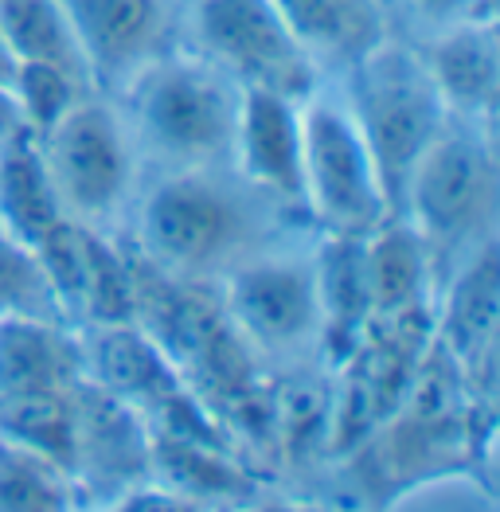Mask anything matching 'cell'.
<instances>
[{
	"instance_id": "6da1fadb",
	"label": "cell",
	"mask_w": 500,
	"mask_h": 512,
	"mask_svg": "<svg viewBox=\"0 0 500 512\" xmlns=\"http://www.w3.org/2000/svg\"><path fill=\"white\" fill-rule=\"evenodd\" d=\"M317 231L301 208L258 192L231 161L196 169L145 172L125 219L122 243L141 270L184 282L219 286L258 251Z\"/></svg>"
},
{
	"instance_id": "7a4b0ae2",
	"label": "cell",
	"mask_w": 500,
	"mask_h": 512,
	"mask_svg": "<svg viewBox=\"0 0 500 512\" xmlns=\"http://www.w3.org/2000/svg\"><path fill=\"white\" fill-rule=\"evenodd\" d=\"M395 215L422 239L438 286L473 255L493 247L500 235L497 126L450 114L415 161Z\"/></svg>"
},
{
	"instance_id": "3957f363",
	"label": "cell",
	"mask_w": 500,
	"mask_h": 512,
	"mask_svg": "<svg viewBox=\"0 0 500 512\" xmlns=\"http://www.w3.org/2000/svg\"><path fill=\"white\" fill-rule=\"evenodd\" d=\"M145 172L231 161L243 86L188 47L141 67L114 90Z\"/></svg>"
},
{
	"instance_id": "277c9868",
	"label": "cell",
	"mask_w": 500,
	"mask_h": 512,
	"mask_svg": "<svg viewBox=\"0 0 500 512\" xmlns=\"http://www.w3.org/2000/svg\"><path fill=\"white\" fill-rule=\"evenodd\" d=\"M317 235H293L235 266L219 286V305L247 348L274 372L325 368L317 305Z\"/></svg>"
},
{
	"instance_id": "5b68a950",
	"label": "cell",
	"mask_w": 500,
	"mask_h": 512,
	"mask_svg": "<svg viewBox=\"0 0 500 512\" xmlns=\"http://www.w3.org/2000/svg\"><path fill=\"white\" fill-rule=\"evenodd\" d=\"M55 184L63 215L79 227L122 239L145 180V161L129 137L114 94L90 86L67 114L32 137Z\"/></svg>"
},
{
	"instance_id": "8992f818",
	"label": "cell",
	"mask_w": 500,
	"mask_h": 512,
	"mask_svg": "<svg viewBox=\"0 0 500 512\" xmlns=\"http://www.w3.org/2000/svg\"><path fill=\"white\" fill-rule=\"evenodd\" d=\"M329 79L340 83V94L372 149L391 212H399V196L415 161L450 118L438 86L422 67L418 47L399 36H387L348 71Z\"/></svg>"
},
{
	"instance_id": "52a82bcc",
	"label": "cell",
	"mask_w": 500,
	"mask_h": 512,
	"mask_svg": "<svg viewBox=\"0 0 500 512\" xmlns=\"http://www.w3.org/2000/svg\"><path fill=\"white\" fill-rule=\"evenodd\" d=\"M301 145V204L321 235L364 239L395 215L336 79H321L301 98Z\"/></svg>"
},
{
	"instance_id": "ba28073f",
	"label": "cell",
	"mask_w": 500,
	"mask_h": 512,
	"mask_svg": "<svg viewBox=\"0 0 500 512\" xmlns=\"http://www.w3.org/2000/svg\"><path fill=\"white\" fill-rule=\"evenodd\" d=\"M184 47L243 90L305 98L325 75L301 51L274 0H188Z\"/></svg>"
},
{
	"instance_id": "9c48e42d",
	"label": "cell",
	"mask_w": 500,
	"mask_h": 512,
	"mask_svg": "<svg viewBox=\"0 0 500 512\" xmlns=\"http://www.w3.org/2000/svg\"><path fill=\"white\" fill-rule=\"evenodd\" d=\"M71 477L83 509H122L153 481V427L106 387L83 376L71 391Z\"/></svg>"
},
{
	"instance_id": "30bf717a",
	"label": "cell",
	"mask_w": 500,
	"mask_h": 512,
	"mask_svg": "<svg viewBox=\"0 0 500 512\" xmlns=\"http://www.w3.org/2000/svg\"><path fill=\"white\" fill-rule=\"evenodd\" d=\"M184 4L188 0H63L90 83L114 94L141 67L184 47Z\"/></svg>"
},
{
	"instance_id": "8fae6325",
	"label": "cell",
	"mask_w": 500,
	"mask_h": 512,
	"mask_svg": "<svg viewBox=\"0 0 500 512\" xmlns=\"http://www.w3.org/2000/svg\"><path fill=\"white\" fill-rule=\"evenodd\" d=\"M497 243L458 266L434 298V341L458 364L469 395L493 411L497 391Z\"/></svg>"
},
{
	"instance_id": "7c38bea8",
	"label": "cell",
	"mask_w": 500,
	"mask_h": 512,
	"mask_svg": "<svg viewBox=\"0 0 500 512\" xmlns=\"http://www.w3.org/2000/svg\"><path fill=\"white\" fill-rule=\"evenodd\" d=\"M301 98L278 90H243L231 165L239 176L290 208H301Z\"/></svg>"
},
{
	"instance_id": "4fadbf2b",
	"label": "cell",
	"mask_w": 500,
	"mask_h": 512,
	"mask_svg": "<svg viewBox=\"0 0 500 512\" xmlns=\"http://www.w3.org/2000/svg\"><path fill=\"white\" fill-rule=\"evenodd\" d=\"M426 75L434 79L454 118L497 126L500 110V36L497 20L461 24L415 43Z\"/></svg>"
},
{
	"instance_id": "5bb4252c",
	"label": "cell",
	"mask_w": 500,
	"mask_h": 512,
	"mask_svg": "<svg viewBox=\"0 0 500 512\" xmlns=\"http://www.w3.org/2000/svg\"><path fill=\"white\" fill-rule=\"evenodd\" d=\"M317 305H321V360L336 372L375 321L364 239L317 235Z\"/></svg>"
},
{
	"instance_id": "9a60e30c",
	"label": "cell",
	"mask_w": 500,
	"mask_h": 512,
	"mask_svg": "<svg viewBox=\"0 0 500 512\" xmlns=\"http://www.w3.org/2000/svg\"><path fill=\"white\" fill-rule=\"evenodd\" d=\"M293 40L329 79L391 36L383 0H274Z\"/></svg>"
},
{
	"instance_id": "2e32d148",
	"label": "cell",
	"mask_w": 500,
	"mask_h": 512,
	"mask_svg": "<svg viewBox=\"0 0 500 512\" xmlns=\"http://www.w3.org/2000/svg\"><path fill=\"white\" fill-rule=\"evenodd\" d=\"M86 376L83 333L67 321L0 317V399L71 391Z\"/></svg>"
},
{
	"instance_id": "e0dca14e",
	"label": "cell",
	"mask_w": 500,
	"mask_h": 512,
	"mask_svg": "<svg viewBox=\"0 0 500 512\" xmlns=\"http://www.w3.org/2000/svg\"><path fill=\"white\" fill-rule=\"evenodd\" d=\"M364 266H368L375 317H403V313L434 309L438 278L422 239L411 231L407 219L391 215L372 235H364Z\"/></svg>"
},
{
	"instance_id": "ac0fdd59",
	"label": "cell",
	"mask_w": 500,
	"mask_h": 512,
	"mask_svg": "<svg viewBox=\"0 0 500 512\" xmlns=\"http://www.w3.org/2000/svg\"><path fill=\"white\" fill-rule=\"evenodd\" d=\"M0 223L36 247L67 223L32 133H20L0 149Z\"/></svg>"
},
{
	"instance_id": "d6986e66",
	"label": "cell",
	"mask_w": 500,
	"mask_h": 512,
	"mask_svg": "<svg viewBox=\"0 0 500 512\" xmlns=\"http://www.w3.org/2000/svg\"><path fill=\"white\" fill-rule=\"evenodd\" d=\"M0 32L16 63H51L90 83L83 47L75 40L63 0H0Z\"/></svg>"
},
{
	"instance_id": "ffe728a7",
	"label": "cell",
	"mask_w": 500,
	"mask_h": 512,
	"mask_svg": "<svg viewBox=\"0 0 500 512\" xmlns=\"http://www.w3.org/2000/svg\"><path fill=\"white\" fill-rule=\"evenodd\" d=\"M83 509L71 470L40 450L0 434V512Z\"/></svg>"
},
{
	"instance_id": "44dd1931",
	"label": "cell",
	"mask_w": 500,
	"mask_h": 512,
	"mask_svg": "<svg viewBox=\"0 0 500 512\" xmlns=\"http://www.w3.org/2000/svg\"><path fill=\"white\" fill-rule=\"evenodd\" d=\"M0 317H36V321H67L55 286L47 278L40 247L20 239L0 223Z\"/></svg>"
},
{
	"instance_id": "7402d4cb",
	"label": "cell",
	"mask_w": 500,
	"mask_h": 512,
	"mask_svg": "<svg viewBox=\"0 0 500 512\" xmlns=\"http://www.w3.org/2000/svg\"><path fill=\"white\" fill-rule=\"evenodd\" d=\"M75 391V387H71ZM71 391H40V395H4L0 399V434L40 450L71 470Z\"/></svg>"
},
{
	"instance_id": "603a6c76",
	"label": "cell",
	"mask_w": 500,
	"mask_h": 512,
	"mask_svg": "<svg viewBox=\"0 0 500 512\" xmlns=\"http://www.w3.org/2000/svg\"><path fill=\"white\" fill-rule=\"evenodd\" d=\"M86 90H90L86 79L51 63H16V75H12V98L32 137L55 126L67 114V106H75Z\"/></svg>"
},
{
	"instance_id": "cb8c5ba5",
	"label": "cell",
	"mask_w": 500,
	"mask_h": 512,
	"mask_svg": "<svg viewBox=\"0 0 500 512\" xmlns=\"http://www.w3.org/2000/svg\"><path fill=\"white\" fill-rule=\"evenodd\" d=\"M383 4H387L391 36L407 43H422L461 24L497 20V0H383Z\"/></svg>"
},
{
	"instance_id": "d4e9b609",
	"label": "cell",
	"mask_w": 500,
	"mask_h": 512,
	"mask_svg": "<svg viewBox=\"0 0 500 512\" xmlns=\"http://www.w3.org/2000/svg\"><path fill=\"white\" fill-rule=\"evenodd\" d=\"M20 133H28V129H24V118H20V106H16V98H12V86L0 83V149H4L12 137H20Z\"/></svg>"
},
{
	"instance_id": "484cf974",
	"label": "cell",
	"mask_w": 500,
	"mask_h": 512,
	"mask_svg": "<svg viewBox=\"0 0 500 512\" xmlns=\"http://www.w3.org/2000/svg\"><path fill=\"white\" fill-rule=\"evenodd\" d=\"M12 75H16V55H12V47H8L4 32H0V83L12 86Z\"/></svg>"
}]
</instances>
